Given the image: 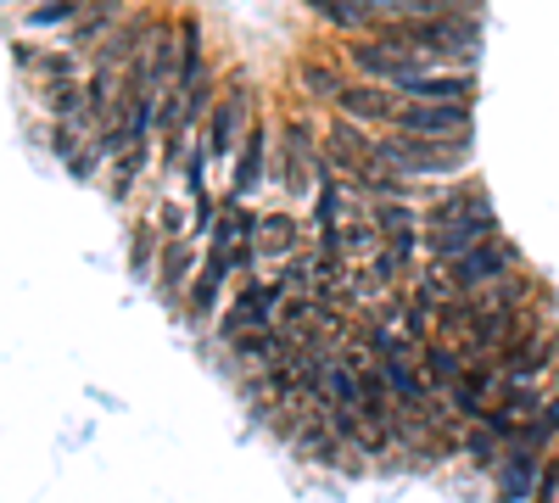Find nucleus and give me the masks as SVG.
<instances>
[{
    "instance_id": "20e7f679",
    "label": "nucleus",
    "mask_w": 559,
    "mask_h": 503,
    "mask_svg": "<svg viewBox=\"0 0 559 503\" xmlns=\"http://www.w3.org/2000/svg\"><path fill=\"white\" fill-rule=\"evenodd\" d=\"M515 268H521V247L509 241V236H487V241H476L464 258L448 263V286H453L459 297H476L481 286L498 280V274H515Z\"/></svg>"
},
{
    "instance_id": "412c9836",
    "label": "nucleus",
    "mask_w": 559,
    "mask_h": 503,
    "mask_svg": "<svg viewBox=\"0 0 559 503\" xmlns=\"http://www.w3.org/2000/svg\"><path fill=\"white\" fill-rule=\"evenodd\" d=\"M146 62H152L157 96H163V89H174V79H179V28H174V23H157V34H152V45H146Z\"/></svg>"
},
{
    "instance_id": "f257e3e1",
    "label": "nucleus",
    "mask_w": 559,
    "mask_h": 503,
    "mask_svg": "<svg viewBox=\"0 0 559 503\" xmlns=\"http://www.w3.org/2000/svg\"><path fill=\"white\" fill-rule=\"evenodd\" d=\"M369 39L392 45V51H408L419 62H476L481 51V23L471 12H431V17H376V28H369Z\"/></svg>"
},
{
    "instance_id": "4468645a",
    "label": "nucleus",
    "mask_w": 559,
    "mask_h": 503,
    "mask_svg": "<svg viewBox=\"0 0 559 503\" xmlns=\"http://www.w3.org/2000/svg\"><path fill=\"white\" fill-rule=\"evenodd\" d=\"M258 258H274V263H286L302 252V224L297 213H258V236H252Z\"/></svg>"
},
{
    "instance_id": "b1692460",
    "label": "nucleus",
    "mask_w": 559,
    "mask_h": 503,
    "mask_svg": "<svg viewBox=\"0 0 559 503\" xmlns=\"http://www.w3.org/2000/svg\"><path fill=\"white\" fill-rule=\"evenodd\" d=\"M364 218L381 230V241H386V236H408V230H419V207H414V202H397V196L369 202V207H364Z\"/></svg>"
},
{
    "instance_id": "7c9ffc66",
    "label": "nucleus",
    "mask_w": 559,
    "mask_h": 503,
    "mask_svg": "<svg viewBox=\"0 0 559 503\" xmlns=\"http://www.w3.org/2000/svg\"><path fill=\"white\" fill-rule=\"evenodd\" d=\"M498 492L503 498H526L532 492V453H509V465H503V481H498Z\"/></svg>"
},
{
    "instance_id": "473e14b6",
    "label": "nucleus",
    "mask_w": 559,
    "mask_h": 503,
    "mask_svg": "<svg viewBox=\"0 0 559 503\" xmlns=\"http://www.w3.org/2000/svg\"><path fill=\"white\" fill-rule=\"evenodd\" d=\"M79 134H84V129H73V123H57V129H51V152H57L68 168L84 157V141H79Z\"/></svg>"
},
{
    "instance_id": "9b49d317",
    "label": "nucleus",
    "mask_w": 559,
    "mask_h": 503,
    "mask_svg": "<svg viewBox=\"0 0 559 503\" xmlns=\"http://www.w3.org/2000/svg\"><path fill=\"white\" fill-rule=\"evenodd\" d=\"M403 101H476V73H437V68H414L397 84Z\"/></svg>"
},
{
    "instance_id": "2f4dec72",
    "label": "nucleus",
    "mask_w": 559,
    "mask_h": 503,
    "mask_svg": "<svg viewBox=\"0 0 559 503\" xmlns=\"http://www.w3.org/2000/svg\"><path fill=\"white\" fill-rule=\"evenodd\" d=\"M152 252H157V236H152V224L140 218V224H134V247H129V268L140 274V280L152 274Z\"/></svg>"
},
{
    "instance_id": "2eb2a0df",
    "label": "nucleus",
    "mask_w": 559,
    "mask_h": 503,
    "mask_svg": "<svg viewBox=\"0 0 559 503\" xmlns=\"http://www.w3.org/2000/svg\"><path fill=\"white\" fill-rule=\"evenodd\" d=\"M263 173H269V129L263 123H247V146L236 152V179H229V202H241L263 185Z\"/></svg>"
},
{
    "instance_id": "7ed1b4c3",
    "label": "nucleus",
    "mask_w": 559,
    "mask_h": 503,
    "mask_svg": "<svg viewBox=\"0 0 559 503\" xmlns=\"http://www.w3.org/2000/svg\"><path fill=\"white\" fill-rule=\"evenodd\" d=\"M274 163H280V185L292 191V202L308 196L313 185H324V179H336L331 157L313 146V123H308V118H286V129H280V157H274Z\"/></svg>"
},
{
    "instance_id": "f3484780",
    "label": "nucleus",
    "mask_w": 559,
    "mask_h": 503,
    "mask_svg": "<svg viewBox=\"0 0 559 503\" xmlns=\"http://www.w3.org/2000/svg\"><path fill=\"white\" fill-rule=\"evenodd\" d=\"M118 23H123V7H118V0H90L84 17H79L73 34H68V51L79 57V51H90V45H102Z\"/></svg>"
},
{
    "instance_id": "1a4fd4ad",
    "label": "nucleus",
    "mask_w": 559,
    "mask_h": 503,
    "mask_svg": "<svg viewBox=\"0 0 559 503\" xmlns=\"http://www.w3.org/2000/svg\"><path fill=\"white\" fill-rule=\"evenodd\" d=\"M487 236H498V213H492V207L459 218V224H442V230H426V263L448 268L453 258H464V252H471L476 241H487Z\"/></svg>"
},
{
    "instance_id": "9d476101",
    "label": "nucleus",
    "mask_w": 559,
    "mask_h": 503,
    "mask_svg": "<svg viewBox=\"0 0 559 503\" xmlns=\"http://www.w3.org/2000/svg\"><path fill=\"white\" fill-rule=\"evenodd\" d=\"M157 12H134V17H123L102 45H96V68H107V73H123L129 62H140L146 57V45H152V34H157Z\"/></svg>"
},
{
    "instance_id": "f8f14e48",
    "label": "nucleus",
    "mask_w": 559,
    "mask_h": 503,
    "mask_svg": "<svg viewBox=\"0 0 559 503\" xmlns=\"http://www.w3.org/2000/svg\"><path fill=\"white\" fill-rule=\"evenodd\" d=\"M241 129H247V89H241V84H229L224 96H218V107L207 112V157H213V163L236 157Z\"/></svg>"
},
{
    "instance_id": "dca6fc26",
    "label": "nucleus",
    "mask_w": 559,
    "mask_h": 503,
    "mask_svg": "<svg viewBox=\"0 0 559 503\" xmlns=\"http://www.w3.org/2000/svg\"><path fill=\"white\" fill-rule=\"evenodd\" d=\"M224 274H229V263L218 258V252H207V263L191 274V286H185V313L197 319H213V308H218V291H224Z\"/></svg>"
},
{
    "instance_id": "423d86ee",
    "label": "nucleus",
    "mask_w": 559,
    "mask_h": 503,
    "mask_svg": "<svg viewBox=\"0 0 559 503\" xmlns=\"http://www.w3.org/2000/svg\"><path fill=\"white\" fill-rule=\"evenodd\" d=\"M324 157H331V168L342 179L369 173V168H376V129H364L353 118H331V123H324Z\"/></svg>"
},
{
    "instance_id": "5701e85b",
    "label": "nucleus",
    "mask_w": 559,
    "mask_h": 503,
    "mask_svg": "<svg viewBox=\"0 0 559 503\" xmlns=\"http://www.w3.org/2000/svg\"><path fill=\"white\" fill-rule=\"evenodd\" d=\"M39 96H45V112H51L57 123L90 129V123H84V84H79V79H57V84H45Z\"/></svg>"
},
{
    "instance_id": "cd10ccee",
    "label": "nucleus",
    "mask_w": 559,
    "mask_h": 503,
    "mask_svg": "<svg viewBox=\"0 0 559 503\" xmlns=\"http://www.w3.org/2000/svg\"><path fill=\"white\" fill-rule=\"evenodd\" d=\"M302 89L336 107V96L347 89V73H342V68H331V62H302Z\"/></svg>"
},
{
    "instance_id": "0eeeda50",
    "label": "nucleus",
    "mask_w": 559,
    "mask_h": 503,
    "mask_svg": "<svg viewBox=\"0 0 559 503\" xmlns=\"http://www.w3.org/2000/svg\"><path fill=\"white\" fill-rule=\"evenodd\" d=\"M280 302H286V291H280V286H258V280H247V286L236 291V308L224 313L218 342L229 347V342L247 336V331H269V325H274V313H280Z\"/></svg>"
},
{
    "instance_id": "bb28decb",
    "label": "nucleus",
    "mask_w": 559,
    "mask_h": 503,
    "mask_svg": "<svg viewBox=\"0 0 559 503\" xmlns=\"http://www.w3.org/2000/svg\"><path fill=\"white\" fill-rule=\"evenodd\" d=\"M146 157H152V141H134L123 157H112V202H123L129 185H134L140 173H146Z\"/></svg>"
},
{
    "instance_id": "c85d7f7f",
    "label": "nucleus",
    "mask_w": 559,
    "mask_h": 503,
    "mask_svg": "<svg viewBox=\"0 0 559 503\" xmlns=\"http://www.w3.org/2000/svg\"><path fill=\"white\" fill-rule=\"evenodd\" d=\"M90 0H39V7L23 17V28H57V23H79Z\"/></svg>"
},
{
    "instance_id": "39448f33",
    "label": "nucleus",
    "mask_w": 559,
    "mask_h": 503,
    "mask_svg": "<svg viewBox=\"0 0 559 503\" xmlns=\"http://www.w3.org/2000/svg\"><path fill=\"white\" fill-rule=\"evenodd\" d=\"M471 118L476 101H403L386 129L419 134V141H459V134H471Z\"/></svg>"
},
{
    "instance_id": "aec40b11",
    "label": "nucleus",
    "mask_w": 559,
    "mask_h": 503,
    "mask_svg": "<svg viewBox=\"0 0 559 503\" xmlns=\"http://www.w3.org/2000/svg\"><path fill=\"white\" fill-rule=\"evenodd\" d=\"M419 375H426L431 392H453L464 381V352H453L442 342H426V347H419Z\"/></svg>"
},
{
    "instance_id": "ddd939ff",
    "label": "nucleus",
    "mask_w": 559,
    "mask_h": 503,
    "mask_svg": "<svg viewBox=\"0 0 559 503\" xmlns=\"http://www.w3.org/2000/svg\"><path fill=\"white\" fill-rule=\"evenodd\" d=\"M347 62H353L364 79H376V84H397V79L414 73V68H431V62H419V57H408V51H392V45L369 39V34L347 45Z\"/></svg>"
},
{
    "instance_id": "a211bd4d",
    "label": "nucleus",
    "mask_w": 559,
    "mask_h": 503,
    "mask_svg": "<svg viewBox=\"0 0 559 503\" xmlns=\"http://www.w3.org/2000/svg\"><path fill=\"white\" fill-rule=\"evenodd\" d=\"M12 57L23 73H34L39 84H57V79H79V57L73 51H39V45H12Z\"/></svg>"
},
{
    "instance_id": "f03ea898",
    "label": "nucleus",
    "mask_w": 559,
    "mask_h": 503,
    "mask_svg": "<svg viewBox=\"0 0 559 503\" xmlns=\"http://www.w3.org/2000/svg\"><path fill=\"white\" fill-rule=\"evenodd\" d=\"M471 157V134L459 141H419V134L376 129V168H392L403 179H453Z\"/></svg>"
},
{
    "instance_id": "a878e982",
    "label": "nucleus",
    "mask_w": 559,
    "mask_h": 503,
    "mask_svg": "<svg viewBox=\"0 0 559 503\" xmlns=\"http://www.w3.org/2000/svg\"><path fill=\"white\" fill-rule=\"evenodd\" d=\"M336 236H342V258H347V263H369V258L381 252V230H376L364 213L347 218V224H336Z\"/></svg>"
},
{
    "instance_id": "393cba45",
    "label": "nucleus",
    "mask_w": 559,
    "mask_h": 503,
    "mask_svg": "<svg viewBox=\"0 0 559 503\" xmlns=\"http://www.w3.org/2000/svg\"><path fill=\"white\" fill-rule=\"evenodd\" d=\"M308 12H313L319 23L342 28V34H369V28H376V17H369L358 0H308Z\"/></svg>"
},
{
    "instance_id": "72a5a7b5",
    "label": "nucleus",
    "mask_w": 559,
    "mask_h": 503,
    "mask_svg": "<svg viewBox=\"0 0 559 503\" xmlns=\"http://www.w3.org/2000/svg\"><path fill=\"white\" fill-rule=\"evenodd\" d=\"M554 392H559V363H554Z\"/></svg>"
},
{
    "instance_id": "6ab92c4d",
    "label": "nucleus",
    "mask_w": 559,
    "mask_h": 503,
    "mask_svg": "<svg viewBox=\"0 0 559 503\" xmlns=\"http://www.w3.org/2000/svg\"><path fill=\"white\" fill-rule=\"evenodd\" d=\"M174 28H179V79H174V89H185V96H191V89L207 79V68H202V23L185 12Z\"/></svg>"
},
{
    "instance_id": "c756f323",
    "label": "nucleus",
    "mask_w": 559,
    "mask_h": 503,
    "mask_svg": "<svg viewBox=\"0 0 559 503\" xmlns=\"http://www.w3.org/2000/svg\"><path fill=\"white\" fill-rule=\"evenodd\" d=\"M543 403H548V397H543L532 381H509V386H503V415H509V420H521V426L537 415Z\"/></svg>"
},
{
    "instance_id": "6e6552de",
    "label": "nucleus",
    "mask_w": 559,
    "mask_h": 503,
    "mask_svg": "<svg viewBox=\"0 0 559 503\" xmlns=\"http://www.w3.org/2000/svg\"><path fill=\"white\" fill-rule=\"evenodd\" d=\"M397 107H403V96L392 84H376V79H347V89L336 96V112L364 123V129H386L397 118Z\"/></svg>"
},
{
    "instance_id": "4be33fe9",
    "label": "nucleus",
    "mask_w": 559,
    "mask_h": 503,
    "mask_svg": "<svg viewBox=\"0 0 559 503\" xmlns=\"http://www.w3.org/2000/svg\"><path fill=\"white\" fill-rule=\"evenodd\" d=\"M197 263H202V252H191V241H179V236H174V241L163 247V263H157L163 291H168V297H185V286H191Z\"/></svg>"
}]
</instances>
